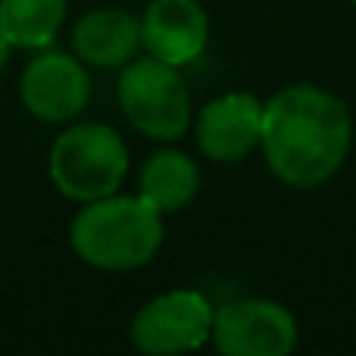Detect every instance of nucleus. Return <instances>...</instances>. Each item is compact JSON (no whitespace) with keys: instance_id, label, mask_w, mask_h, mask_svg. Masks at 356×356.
Returning a JSON list of instances; mask_svg holds the SVG:
<instances>
[{"instance_id":"nucleus-1","label":"nucleus","mask_w":356,"mask_h":356,"mask_svg":"<svg viewBox=\"0 0 356 356\" xmlns=\"http://www.w3.org/2000/svg\"><path fill=\"white\" fill-rule=\"evenodd\" d=\"M353 119L344 100L319 85H291L263 104L259 147L272 175L288 188H319L344 166Z\"/></svg>"},{"instance_id":"nucleus-2","label":"nucleus","mask_w":356,"mask_h":356,"mask_svg":"<svg viewBox=\"0 0 356 356\" xmlns=\"http://www.w3.org/2000/svg\"><path fill=\"white\" fill-rule=\"evenodd\" d=\"M69 244L81 263L104 272L147 266L163 244V213L141 194H106L79 209Z\"/></svg>"},{"instance_id":"nucleus-3","label":"nucleus","mask_w":356,"mask_h":356,"mask_svg":"<svg viewBox=\"0 0 356 356\" xmlns=\"http://www.w3.org/2000/svg\"><path fill=\"white\" fill-rule=\"evenodd\" d=\"M129 172V147L122 135L100 122L66 129L50 147V181L63 197L91 203L116 194Z\"/></svg>"},{"instance_id":"nucleus-4","label":"nucleus","mask_w":356,"mask_h":356,"mask_svg":"<svg viewBox=\"0 0 356 356\" xmlns=\"http://www.w3.org/2000/svg\"><path fill=\"white\" fill-rule=\"evenodd\" d=\"M119 106L125 119L154 141H175L191 125V94L178 66L156 56L131 60L119 79Z\"/></svg>"},{"instance_id":"nucleus-5","label":"nucleus","mask_w":356,"mask_h":356,"mask_svg":"<svg viewBox=\"0 0 356 356\" xmlns=\"http://www.w3.org/2000/svg\"><path fill=\"white\" fill-rule=\"evenodd\" d=\"M209 300L200 291H166L147 300L131 319V344L150 356H175L203 347L213 334Z\"/></svg>"},{"instance_id":"nucleus-6","label":"nucleus","mask_w":356,"mask_h":356,"mask_svg":"<svg viewBox=\"0 0 356 356\" xmlns=\"http://www.w3.org/2000/svg\"><path fill=\"white\" fill-rule=\"evenodd\" d=\"M209 341L225 356H288L297 347V322L278 300L238 297L213 313Z\"/></svg>"},{"instance_id":"nucleus-7","label":"nucleus","mask_w":356,"mask_h":356,"mask_svg":"<svg viewBox=\"0 0 356 356\" xmlns=\"http://www.w3.org/2000/svg\"><path fill=\"white\" fill-rule=\"evenodd\" d=\"M19 97L31 116L44 122H69L88 106L91 79L79 56L47 50L25 66Z\"/></svg>"},{"instance_id":"nucleus-8","label":"nucleus","mask_w":356,"mask_h":356,"mask_svg":"<svg viewBox=\"0 0 356 356\" xmlns=\"http://www.w3.org/2000/svg\"><path fill=\"white\" fill-rule=\"evenodd\" d=\"M263 100L250 91H232L209 100L197 116V144L213 163H241L259 147Z\"/></svg>"},{"instance_id":"nucleus-9","label":"nucleus","mask_w":356,"mask_h":356,"mask_svg":"<svg viewBox=\"0 0 356 356\" xmlns=\"http://www.w3.org/2000/svg\"><path fill=\"white\" fill-rule=\"evenodd\" d=\"M209 19L197 0H154L141 16V47L172 66H188L207 50Z\"/></svg>"},{"instance_id":"nucleus-10","label":"nucleus","mask_w":356,"mask_h":356,"mask_svg":"<svg viewBox=\"0 0 356 356\" xmlns=\"http://www.w3.org/2000/svg\"><path fill=\"white\" fill-rule=\"evenodd\" d=\"M72 47L75 56L91 66H129L141 47V19L119 6H97L75 22Z\"/></svg>"},{"instance_id":"nucleus-11","label":"nucleus","mask_w":356,"mask_h":356,"mask_svg":"<svg viewBox=\"0 0 356 356\" xmlns=\"http://www.w3.org/2000/svg\"><path fill=\"white\" fill-rule=\"evenodd\" d=\"M200 191V169L181 150H160L141 166L138 175V194L154 209L166 213H181L191 207V200Z\"/></svg>"},{"instance_id":"nucleus-12","label":"nucleus","mask_w":356,"mask_h":356,"mask_svg":"<svg viewBox=\"0 0 356 356\" xmlns=\"http://www.w3.org/2000/svg\"><path fill=\"white\" fill-rule=\"evenodd\" d=\"M69 0H0V25L13 47H47L66 22Z\"/></svg>"},{"instance_id":"nucleus-13","label":"nucleus","mask_w":356,"mask_h":356,"mask_svg":"<svg viewBox=\"0 0 356 356\" xmlns=\"http://www.w3.org/2000/svg\"><path fill=\"white\" fill-rule=\"evenodd\" d=\"M10 38H6V31H3V25H0V69L6 66V60H10Z\"/></svg>"},{"instance_id":"nucleus-14","label":"nucleus","mask_w":356,"mask_h":356,"mask_svg":"<svg viewBox=\"0 0 356 356\" xmlns=\"http://www.w3.org/2000/svg\"><path fill=\"white\" fill-rule=\"evenodd\" d=\"M353 6H356V0H353Z\"/></svg>"}]
</instances>
